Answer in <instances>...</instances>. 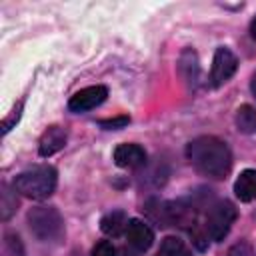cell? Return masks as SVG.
Wrapping results in <instances>:
<instances>
[{
    "mask_svg": "<svg viewBox=\"0 0 256 256\" xmlns=\"http://www.w3.org/2000/svg\"><path fill=\"white\" fill-rule=\"evenodd\" d=\"M186 156L200 174L214 178V180L226 178L232 168L230 148L226 146L224 140L216 136L194 138L186 148Z\"/></svg>",
    "mask_w": 256,
    "mask_h": 256,
    "instance_id": "1",
    "label": "cell"
},
{
    "mask_svg": "<svg viewBox=\"0 0 256 256\" xmlns=\"http://www.w3.org/2000/svg\"><path fill=\"white\" fill-rule=\"evenodd\" d=\"M56 188V170L52 166H36L32 170L20 172L14 178V190L32 200L48 198Z\"/></svg>",
    "mask_w": 256,
    "mask_h": 256,
    "instance_id": "2",
    "label": "cell"
},
{
    "mask_svg": "<svg viewBox=\"0 0 256 256\" xmlns=\"http://www.w3.org/2000/svg\"><path fill=\"white\" fill-rule=\"evenodd\" d=\"M28 222H30V230L34 232V236L42 242L60 240L64 234V222H62L58 210L52 206L32 208L28 212Z\"/></svg>",
    "mask_w": 256,
    "mask_h": 256,
    "instance_id": "3",
    "label": "cell"
},
{
    "mask_svg": "<svg viewBox=\"0 0 256 256\" xmlns=\"http://www.w3.org/2000/svg\"><path fill=\"white\" fill-rule=\"evenodd\" d=\"M234 220H236V208H234V204L228 202V200H220V202H216V204H212L208 208L206 220H204V232L212 240L220 242L230 232Z\"/></svg>",
    "mask_w": 256,
    "mask_h": 256,
    "instance_id": "4",
    "label": "cell"
},
{
    "mask_svg": "<svg viewBox=\"0 0 256 256\" xmlns=\"http://www.w3.org/2000/svg\"><path fill=\"white\" fill-rule=\"evenodd\" d=\"M238 68V58L224 46H220L214 54L212 60V70H210V82L212 86H222L232 78V74Z\"/></svg>",
    "mask_w": 256,
    "mask_h": 256,
    "instance_id": "5",
    "label": "cell"
},
{
    "mask_svg": "<svg viewBox=\"0 0 256 256\" xmlns=\"http://www.w3.org/2000/svg\"><path fill=\"white\" fill-rule=\"evenodd\" d=\"M108 96V88L102 86V84H96V86H88V88H82L78 90L70 102H68V108L72 112H86V110H92L96 106H100Z\"/></svg>",
    "mask_w": 256,
    "mask_h": 256,
    "instance_id": "6",
    "label": "cell"
},
{
    "mask_svg": "<svg viewBox=\"0 0 256 256\" xmlns=\"http://www.w3.org/2000/svg\"><path fill=\"white\" fill-rule=\"evenodd\" d=\"M126 238H128V244H130L132 248H136L138 252H144V250H148V248L152 246V242H154V232H152V228H150L146 222L134 218V220H130L128 226H126Z\"/></svg>",
    "mask_w": 256,
    "mask_h": 256,
    "instance_id": "7",
    "label": "cell"
},
{
    "mask_svg": "<svg viewBox=\"0 0 256 256\" xmlns=\"http://www.w3.org/2000/svg\"><path fill=\"white\" fill-rule=\"evenodd\" d=\"M114 162L120 168H140L146 164V152L138 144H118L114 148Z\"/></svg>",
    "mask_w": 256,
    "mask_h": 256,
    "instance_id": "8",
    "label": "cell"
},
{
    "mask_svg": "<svg viewBox=\"0 0 256 256\" xmlns=\"http://www.w3.org/2000/svg\"><path fill=\"white\" fill-rule=\"evenodd\" d=\"M66 144V130L60 128V126H50L42 138H40V144H38V152L40 156H52L54 152H58L60 148H64Z\"/></svg>",
    "mask_w": 256,
    "mask_h": 256,
    "instance_id": "9",
    "label": "cell"
},
{
    "mask_svg": "<svg viewBox=\"0 0 256 256\" xmlns=\"http://www.w3.org/2000/svg\"><path fill=\"white\" fill-rule=\"evenodd\" d=\"M234 192L242 202L256 200V170H244L234 182Z\"/></svg>",
    "mask_w": 256,
    "mask_h": 256,
    "instance_id": "10",
    "label": "cell"
},
{
    "mask_svg": "<svg viewBox=\"0 0 256 256\" xmlns=\"http://www.w3.org/2000/svg\"><path fill=\"white\" fill-rule=\"evenodd\" d=\"M126 226H128L126 214L120 212V210L110 212V214H106V216L100 220V228H102V232L108 234V236H120Z\"/></svg>",
    "mask_w": 256,
    "mask_h": 256,
    "instance_id": "11",
    "label": "cell"
},
{
    "mask_svg": "<svg viewBox=\"0 0 256 256\" xmlns=\"http://www.w3.org/2000/svg\"><path fill=\"white\" fill-rule=\"evenodd\" d=\"M236 126L244 134H254L256 132V108L250 104H242L236 110Z\"/></svg>",
    "mask_w": 256,
    "mask_h": 256,
    "instance_id": "12",
    "label": "cell"
},
{
    "mask_svg": "<svg viewBox=\"0 0 256 256\" xmlns=\"http://www.w3.org/2000/svg\"><path fill=\"white\" fill-rule=\"evenodd\" d=\"M156 256H192V254H190V250L186 248V244L182 240H178L174 236H168V238L162 240Z\"/></svg>",
    "mask_w": 256,
    "mask_h": 256,
    "instance_id": "13",
    "label": "cell"
},
{
    "mask_svg": "<svg viewBox=\"0 0 256 256\" xmlns=\"http://www.w3.org/2000/svg\"><path fill=\"white\" fill-rule=\"evenodd\" d=\"M180 70H182V72L188 70L186 80H190V82H196V80H198V62H196V54H194V52H190V62H188V54H186V52L182 54Z\"/></svg>",
    "mask_w": 256,
    "mask_h": 256,
    "instance_id": "14",
    "label": "cell"
},
{
    "mask_svg": "<svg viewBox=\"0 0 256 256\" xmlns=\"http://www.w3.org/2000/svg\"><path fill=\"white\" fill-rule=\"evenodd\" d=\"M16 206H18V202H12V200H10V190L4 188V192H2V208H4L2 218H4V220L10 218V214L16 210Z\"/></svg>",
    "mask_w": 256,
    "mask_h": 256,
    "instance_id": "15",
    "label": "cell"
},
{
    "mask_svg": "<svg viewBox=\"0 0 256 256\" xmlns=\"http://www.w3.org/2000/svg\"><path fill=\"white\" fill-rule=\"evenodd\" d=\"M92 256H116V250L108 240H102L92 248Z\"/></svg>",
    "mask_w": 256,
    "mask_h": 256,
    "instance_id": "16",
    "label": "cell"
},
{
    "mask_svg": "<svg viewBox=\"0 0 256 256\" xmlns=\"http://www.w3.org/2000/svg\"><path fill=\"white\" fill-rule=\"evenodd\" d=\"M130 122L128 116H118V118H110V120H100V126L108 128V130H114V128H122Z\"/></svg>",
    "mask_w": 256,
    "mask_h": 256,
    "instance_id": "17",
    "label": "cell"
},
{
    "mask_svg": "<svg viewBox=\"0 0 256 256\" xmlns=\"http://www.w3.org/2000/svg\"><path fill=\"white\" fill-rule=\"evenodd\" d=\"M228 256H254V252H252V248L246 242H240V244H236V246L230 248Z\"/></svg>",
    "mask_w": 256,
    "mask_h": 256,
    "instance_id": "18",
    "label": "cell"
},
{
    "mask_svg": "<svg viewBox=\"0 0 256 256\" xmlns=\"http://www.w3.org/2000/svg\"><path fill=\"white\" fill-rule=\"evenodd\" d=\"M20 112H22V104H18L14 110H12V114L2 122V132H8L10 128H12V124L14 122H18V118H20Z\"/></svg>",
    "mask_w": 256,
    "mask_h": 256,
    "instance_id": "19",
    "label": "cell"
},
{
    "mask_svg": "<svg viewBox=\"0 0 256 256\" xmlns=\"http://www.w3.org/2000/svg\"><path fill=\"white\" fill-rule=\"evenodd\" d=\"M250 36L256 40V16H254V20H252V24H250Z\"/></svg>",
    "mask_w": 256,
    "mask_h": 256,
    "instance_id": "20",
    "label": "cell"
},
{
    "mask_svg": "<svg viewBox=\"0 0 256 256\" xmlns=\"http://www.w3.org/2000/svg\"><path fill=\"white\" fill-rule=\"evenodd\" d=\"M250 88H252V94L256 96V74H254V78H252V84H250Z\"/></svg>",
    "mask_w": 256,
    "mask_h": 256,
    "instance_id": "21",
    "label": "cell"
}]
</instances>
